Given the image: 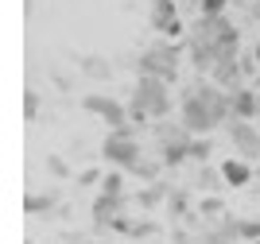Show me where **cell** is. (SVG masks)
<instances>
[{"label":"cell","instance_id":"1","mask_svg":"<svg viewBox=\"0 0 260 244\" xmlns=\"http://www.w3.org/2000/svg\"><path fill=\"white\" fill-rule=\"evenodd\" d=\"M171 109H175L171 82H163V78H148V74L136 78V89H132V101H128V120H132V124L152 128L155 120L171 117Z\"/></svg>","mask_w":260,"mask_h":244},{"label":"cell","instance_id":"2","mask_svg":"<svg viewBox=\"0 0 260 244\" xmlns=\"http://www.w3.org/2000/svg\"><path fill=\"white\" fill-rule=\"evenodd\" d=\"M136 70L148 78H163V82H179V70H183V47L175 39H152L136 58Z\"/></svg>","mask_w":260,"mask_h":244},{"label":"cell","instance_id":"3","mask_svg":"<svg viewBox=\"0 0 260 244\" xmlns=\"http://www.w3.org/2000/svg\"><path fill=\"white\" fill-rule=\"evenodd\" d=\"M186 35H194V39L210 43L217 51V58H229V54H241V27L229 16H198Z\"/></svg>","mask_w":260,"mask_h":244},{"label":"cell","instance_id":"4","mask_svg":"<svg viewBox=\"0 0 260 244\" xmlns=\"http://www.w3.org/2000/svg\"><path fill=\"white\" fill-rule=\"evenodd\" d=\"M152 140L159 144V155L167 167H179V163L190 159V144H194V132L183 124V120H155L152 124Z\"/></svg>","mask_w":260,"mask_h":244},{"label":"cell","instance_id":"5","mask_svg":"<svg viewBox=\"0 0 260 244\" xmlns=\"http://www.w3.org/2000/svg\"><path fill=\"white\" fill-rule=\"evenodd\" d=\"M179 120H183L194 136H210L214 128H225L221 120H217V113L206 105V97L198 93V85H183V93H179Z\"/></svg>","mask_w":260,"mask_h":244},{"label":"cell","instance_id":"6","mask_svg":"<svg viewBox=\"0 0 260 244\" xmlns=\"http://www.w3.org/2000/svg\"><path fill=\"white\" fill-rule=\"evenodd\" d=\"M140 155H144V151H140V136H136V128H132V124L109 128L105 144H101V159H105L109 167H120V170H128L132 163L140 159Z\"/></svg>","mask_w":260,"mask_h":244},{"label":"cell","instance_id":"7","mask_svg":"<svg viewBox=\"0 0 260 244\" xmlns=\"http://www.w3.org/2000/svg\"><path fill=\"white\" fill-rule=\"evenodd\" d=\"M225 136H229V144H233V151H237L241 159H249V163L260 159V124H256V120L233 117L225 124Z\"/></svg>","mask_w":260,"mask_h":244},{"label":"cell","instance_id":"8","mask_svg":"<svg viewBox=\"0 0 260 244\" xmlns=\"http://www.w3.org/2000/svg\"><path fill=\"white\" fill-rule=\"evenodd\" d=\"M148 20H152V27L163 35V39L183 35V8H179V0H152Z\"/></svg>","mask_w":260,"mask_h":244},{"label":"cell","instance_id":"9","mask_svg":"<svg viewBox=\"0 0 260 244\" xmlns=\"http://www.w3.org/2000/svg\"><path fill=\"white\" fill-rule=\"evenodd\" d=\"M120 210H124V190H98L93 210H89L93 229H98V233H109V229H113V221L120 217Z\"/></svg>","mask_w":260,"mask_h":244},{"label":"cell","instance_id":"10","mask_svg":"<svg viewBox=\"0 0 260 244\" xmlns=\"http://www.w3.org/2000/svg\"><path fill=\"white\" fill-rule=\"evenodd\" d=\"M82 109L93 113V117H101L109 128L132 124V120H128V105H120V101H113V97H105V93H86V97H82Z\"/></svg>","mask_w":260,"mask_h":244},{"label":"cell","instance_id":"11","mask_svg":"<svg viewBox=\"0 0 260 244\" xmlns=\"http://www.w3.org/2000/svg\"><path fill=\"white\" fill-rule=\"evenodd\" d=\"M229 93H233V117L256 120V89L252 85H241V89H229Z\"/></svg>","mask_w":260,"mask_h":244},{"label":"cell","instance_id":"12","mask_svg":"<svg viewBox=\"0 0 260 244\" xmlns=\"http://www.w3.org/2000/svg\"><path fill=\"white\" fill-rule=\"evenodd\" d=\"M221 179H225V186H245V182H252V163L249 159H225L221 163Z\"/></svg>","mask_w":260,"mask_h":244},{"label":"cell","instance_id":"13","mask_svg":"<svg viewBox=\"0 0 260 244\" xmlns=\"http://www.w3.org/2000/svg\"><path fill=\"white\" fill-rule=\"evenodd\" d=\"M167 194H171V186H167V182H148V186H144L140 194H136V202L144 205V210H155V205H163L167 202Z\"/></svg>","mask_w":260,"mask_h":244},{"label":"cell","instance_id":"14","mask_svg":"<svg viewBox=\"0 0 260 244\" xmlns=\"http://www.w3.org/2000/svg\"><path fill=\"white\" fill-rule=\"evenodd\" d=\"M54 205H58V190H43V194H27V198H23V210L31 213V217L51 213Z\"/></svg>","mask_w":260,"mask_h":244},{"label":"cell","instance_id":"15","mask_svg":"<svg viewBox=\"0 0 260 244\" xmlns=\"http://www.w3.org/2000/svg\"><path fill=\"white\" fill-rule=\"evenodd\" d=\"M163 167H167V163H155V159H148V155H140V159L132 163L128 167V175H136V179H144V182H159V175H163Z\"/></svg>","mask_w":260,"mask_h":244},{"label":"cell","instance_id":"16","mask_svg":"<svg viewBox=\"0 0 260 244\" xmlns=\"http://www.w3.org/2000/svg\"><path fill=\"white\" fill-rule=\"evenodd\" d=\"M198 217H202V221H221V217H225V202H221L217 194H206V198L198 202Z\"/></svg>","mask_w":260,"mask_h":244},{"label":"cell","instance_id":"17","mask_svg":"<svg viewBox=\"0 0 260 244\" xmlns=\"http://www.w3.org/2000/svg\"><path fill=\"white\" fill-rule=\"evenodd\" d=\"M167 210H171L175 221H186V217H190V194L186 190H171L167 194Z\"/></svg>","mask_w":260,"mask_h":244},{"label":"cell","instance_id":"18","mask_svg":"<svg viewBox=\"0 0 260 244\" xmlns=\"http://www.w3.org/2000/svg\"><path fill=\"white\" fill-rule=\"evenodd\" d=\"M82 74L101 78V82H105V78H113V66H109L105 58H98V54H86V58H82Z\"/></svg>","mask_w":260,"mask_h":244},{"label":"cell","instance_id":"19","mask_svg":"<svg viewBox=\"0 0 260 244\" xmlns=\"http://www.w3.org/2000/svg\"><path fill=\"white\" fill-rule=\"evenodd\" d=\"M198 186H202L206 194H214V190H221V186H225V179H221V170H214V167H206V163H202V170H198Z\"/></svg>","mask_w":260,"mask_h":244},{"label":"cell","instance_id":"20","mask_svg":"<svg viewBox=\"0 0 260 244\" xmlns=\"http://www.w3.org/2000/svg\"><path fill=\"white\" fill-rule=\"evenodd\" d=\"M210 151H214V144H210V136H194V144H190V159L194 163H206Z\"/></svg>","mask_w":260,"mask_h":244},{"label":"cell","instance_id":"21","mask_svg":"<svg viewBox=\"0 0 260 244\" xmlns=\"http://www.w3.org/2000/svg\"><path fill=\"white\" fill-rule=\"evenodd\" d=\"M233 0H198V16H225Z\"/></svg>","mask_w":260,"mask_h":244},{"label":"cell","instance_id":"22","mask_svg":"<svg viewBox=\"0 0 260 244\" xmlns=\"http://www.w3.org/2000/svg\"><path fill=\"white\" fill-rule=\"evenodd\" d=\"M47 170H51L54 179H70V167H66L62 155H47Z\"/></svg>","mask_w":260,"mask_h":244},{"label":"cell","instance_id":"23","mask_svg":"<svg viewBox=\"0 0 260 244\" xmlns=\"http://www.w3.org/2000/svg\"><path fill=\"white\" fill-rule=\"evenodd\" d=\"M237 236L241 240H260V221H237Z\"/></svg>","mask_w":260,"mask_h":244},{"label":"cell","instance_id":"24","mask_svg":"<svg viewBox=\"0 0 260 244\" xmlns=\"http://www.w3.org/2000/svg\"><path fill=\"white\" fill-rule=\"evenodd\" d=\"M23 113H27V120L39 117V93L35 89H27V97H23Z\"/></svg>","mask_w":260,"mask_h":244},{"label":"cell","instance_id":"25","mask_svg":"<svg viewBox=\"0 0 260 244\" xmlns=\"http://www.w3.org/2000/svg\"><path fill=\"white\" fill-rule=\"evenodd\" d=\"M152 233H155V221H136L128 229V236H136V240H140V236H152Z\"/></svg>","mask_w":260,"mask_h":244},{"label":"cell","instance_id":"26","mask_svg":"<svg viewBox=\"0 0 260 244\" xmlns=\"http://www.w3.org/2000/svg\"><path fill=\"white\" fill-rule=\"evenodd\" d=\"M101 179H105L101 170H82V186H98Z\"/></svg>","mask_w":260,"mask_h":244},{"label":"cell","instance_id":"27","mask_svg":"<svg viewBox=\"0 0 260 244\" xmlns=\"http://www.w3.org/2000/svg\"><path fill=\"white\" fill-rule=\"evenodd\" d=\"M179 8H183L186 16H190V12H198V0H179Z\"/></svg>","mask_w":260,"mask_h":244},{"label":"cell","instance_id":"28","mask_svg":"<svg viewBox=\"0 0 260 244\" xmlns=\"http://www.w3.org/2000/svg\"><path fill=\"white\" fill-rule=\"evenodd\" d=\"M252 20L260 23V0H252Z\"/></svg>","mask_w":260,"mask_h":244},{"label":"cell","instance_id":"29","mask_svg":"<svg viewBox=\"0 0 260 244\" xmlns=\"http://www.w3.org/2000/svg\"><path fill=\"white\" fill-rule=\"evenodd\" d=\"M252 54H256V62H260V43H256V51H252Z\"/></svg>","mask_w":260,"mask_h":244},{"label":"cell","instance_id":"30","mask_svg":"<svg viewBox=\"0 0 260 244\" xmlns=\"http://www.w3.org/2000/svg\"><path fill=\"white\" fill-rule=\"evenodd\" d=\"M86 244H89V240H86Z\"/></svg>","mask_w":260,"mask_h":244}]
</instances>
